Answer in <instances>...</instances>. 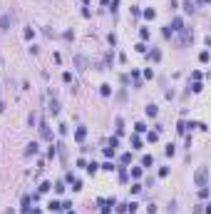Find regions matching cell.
I'll return each instance as SVG.
<instances>
[{"instance_id":"cell-1","label":"cell","mask_w":211,"mask_h":214,"mask_svg":"<svg viewBox=\"0 0 211 214\" xmlns=\"http://www.w3.org/2000/svg\"><path fill=\"white\" fill-rule=\"evenodd\" d=\"M194 184H196V187H206V184H209V167H199V169H196Z\"/></svg>"},{"instance_id":"cell-2","label":"cell","mask_w":211,"mask_h":214,"mask_svg":"<svg viewBox=\"0 0 211 214\" xmlns=\"http://www.w3.org/2000/svg\"><path fill=\"white\" fill-rule=\"evenodd\" d=\"M169 28H172V33H184V30H186V28H184V20H181V18H174Z\"/></svg>"},{"instance_id":"cell-3","label":"cell","mask_w":211,"mask_h":214,"mask_svg":"<svg viewBox=\"0 0 211 214\" xmlns=\"http://www.w3.org/2000/svg\"><path fill=\"white\" fill-rule=\"evenodd\" d=\"M75 65H77V70H87V65H90V60H87L85 55H77V57H75Z\"/></svg>"},{"instance_id":"cell-4","label":"cell","mask_w":211,"mask_h":214,"mask_svg":"<svg viewBox=\"0 0 211 214\" xmlns=\"http://www.w3.org/2000/svg\"><path fill=\"white\" fill-rule=\"evenodd\" d=\"M181 8H184V13H189V15H191V13L196 10V5H194L191 0H184V3H181Z\"/></svg>"},{"instance_id":"cell-5","label":"cell","mask_w":211,"mask_h":214,"mask_svg":"<svg viewBox=\"0 0 211 214\" xmlns=\"http://www.w3.org/2000/svg\"><path fill=\"white\" fill-rule=\"evenodd\" d=\"M40 135H42L45 140H52V132L47 130V122H42V125H40Z\"/></svg>"},{"instance_id":"cell-6","label":"cell","mask_w":211,"mask_h":214,"mask_svg":"<svg viewBox=\"0 0 211 214\" xmlns=\"http://www.w3.org/2000/svg\"><path fill=\"white\" fill-rule=\"evenodd\" d=\"M85 137H87V127H77V132H75V140H77V142H82Z\"/></svg>"},{"instance_id":"cell-7","label":"cell","mask_w":211,"mask_h":214,"mask_svg":"<svg viewBox=\"0 0 211 214\" xmlns=\"http://www.w3.org/2000/svg\"><path fill=\"white\" fill-rule=\"evenodd\" d=\"M100 95H102V97H109V95H112V85H100Z\"/></svg>"},{"instance_id":"cell-8","label":"cell","mask_w":211,"mask_h":214,"mask_svg":"<svg viewBox=\"0 0 211 214\" xmlns=\"http://www.w3.org/2000/svg\"><path fill=\"white\" fill-rule=\"evenodd\" d=\"M142 15H144L147 20H154V18H157V10H154V8H147V10H142Z\"/></svg>"},{"instance_id":"cell-9","label":"cell","mask_w":211,"mask_h":214,"mask_svg":"<svg viewBox=\"0 0 211 214\" xmlns=\"http://www.w3.org/2000/svg\"><path fill=\"white\" fill-rule=\"evenodd\" d=\"M47 209H50V212H60V209H62V202H57V199H52V202L47 204Z\"/></svg>"},{"instance_id":"cell-10","label":"cell","mask_w":211,"mask_h":214,"mask_svg":"<svg viewBox=\"0 0 211 214\" xmlns=\"http://www.w3.org/2000/svg\"><path fill=\"white\" fill-rule=\"evenodd\" d=\"M144 112H147L149 117H157V115H159V107H157V105H147V110H144Z\"/></svg>"},{"instance_id":"cell-11","label":"cell","mask_w":211,"mask_h":214,"mask_svg":"<svg viewBox=\"0 0 211 214\" xmlns=\"http://www.w3.org/2000/svg\"><path fill=\"white\" fill-rule=\"evenodd\" d=\"M149 60H154V62H159V60H162V50H157V47H154V50L149 52Z\"/></svg>"},{"instance_id":"cell-12","label":"cell","mask_w":211,"mask_h":214,"mask_svg":"<svg viewBox=\"0 0 211 214\" xmlns=\"http://www.w3.org/2000/svg\"><path fill=\"white\" fill-rule=\"evenodd\" d=\"M189 90H191V92H201V90H204V85H201L199 80H194V85L189 82Z\"/></svg>"},{"instance_id":"cell-13","label":"cell","mask_w":211,"mask_h":214,"mask_svg":"<svg viewBox=\"0 0 211 214\" xmlns=\"http://www.w3.org/2000/svg\"><path fill=\"white\" fill-rule=\"evenodd\" d=\"M152 164H154V157L152 154H144L142 157V167H152Z\"/></svg>"},{"instance_id":"cell-14","label":"cell","mask_w":211,"mask_h":214,"mask_svg":"<svg viewBox=\"0 0 211 214\" xmlns=\"http://www.w3.org/2000/svg\"><path fill=\"white\" fill-rule=\"evenodd\" d=\"M25 154H37V142H28V147H25Z\"/></svg>"},{"instance_id":"cell-15","label":"cell","mask_w":211,"mask_h":214,"mask_svg":"<svg viewBox=\"0 0 211 214\" xmlns=\"http://www.w3.org/2000/svg\"><path fill=\"white\" fill-rule=\"evenodd\" d=\"M50 112L52 115H60V102L57 100H50Z\"/></svg>"},{"instance_id":"cell-16","label":"cell","mask_w":211,"mask_h":214,"mask_svg":"<svg viewBox=\"0 0 211 214\" xmlns=\"http://www.w3.org/2000/svg\"><path fill=\"white\" fill-rule=\"evenodd\" d=\"M0 28H3V30L10 28V15H3V18H0Z\"/></svg>"},{"instance_id":"cell-17","label":"cell","mask_w":211,"mask_h":214,"mask_svg":"<svg viewBox=\"0 0 211 214\" xmlns=\"http://www.w3.org/2000/svg\"><path fill=\"white\" fill-rule=\"evenodd\" d=\"M23 37H25V40H33V37H35V30H33V28H25V30H23Z\"/></svg>"},{"instance_id":"cell-18","label":"cell","mask_w":211,"mask_h":214,"mask_svg":"<svg viewBox=\"0 0 211 214\" xmlns=\"http://www.w3.org/2000/svg\"><path fill=\"white\" fill-rule=\"evenodd\" d=\"M132 80H134V87L139 90V87H142V80H139V72H137V70H132Z\"/></svg>"},{"instance_id":"cell-19","label":"cell","mask_w":211,"mask_h":214,"mask_svg":"<svg viewBox=\"0 0 211 214\" xmlns=\"http://www.w3.org/2000/svg\"><path fill=\"white\" fill-rule=\"evenodd\" d=\"M85 169H87V172H90V174H95V172H97V169H100V164H97V162H90V164H87V167H85Z\"/></svg>"},{"instance_id":"cell-20","label":"cell","mask_w":211,"mask_h":214,"mask_svg":"<svg viewBox=\"0 0 211 214\" xmlns=\"http://www.w3.org/2000/svg\"><path fill=\"white\" fill-rule=\"evenodd\" d=\"M50 187H52L50 182H42V184L37 187V192H40V194H45V192H50Z\"/></svg>"},{"instance_id":"cell-21","label":"cell","mask_w":211,"mask_h":214,"mask_svg":"<svg viewBox=\"0 0 211 214\" xmlns=\"http://www.w3.org/2000/svg\"><path fill=\"white\" fill-rule=\"evenodd\" d=\"M142 189H144V187H142L139 182H134V184H132V187H129V192H132V194H139Z\"/></svg>"},{"instance_id":"cell-22","label":"cell","mask_w":211,"mask_h":214,"mask_svg":"<svg viewBox=\"0 0 211 214\" xmlns=\"http://www.w3.org/2000/svg\"><path fill=\"white\" fill-rule=\"evenodd\" d=\"M139 35H142V40H149V37H152V30H149V28H142Z\"/></svg>"},{"instance_id":"cell-23","label":"cell","mask_w":211,"mask_h":214,"mask_svg":"<svg viewBox=\"0 0 211 214\" xmlns=\"http://www.w3.org/2000/svg\"><path fill=\"white\" fill-rule=\"evenodd\" d=\"M142 172H144V167H134V169H132V179H139Z\"/></svg>"},{"instance_id":"cell-24","label":"cell","mask_w":211,"mask_h":214,"mask_svg":"<svg viewBox=\"0 0 211 214\" xmlns=\"http://www.w3.org/2000/svg\"><path fill=\"white\" fill-rule=\"evenodd\" d=\"M137 209H139V204H137V202H129V204H127V212H129V214H134Z\"/></svg>"},{"instance_id":"cell-25","label":"cell","mask_w":211,"mask_h":214,"mask_svg":"<svg viewBox=\"0 0 211 214\" xmlns=\"http://www.w3.org/2000/svg\"><path fill=\"white\" fill-rule=\"evenodd\" d=\"M199 62H204V65H206V62H209V50H204V52H201V55H199Z\"/></svg>"},{"instance_id":"cell-26","label":"cell","mask_w":211,"mask_h":214,"mask_svg":"<svg viewBox=\"0 0 211 214\" xmlns=\"http://www.w3.org/2000/svg\"><path fill=\"white\" fill-rule=\"evenodd\" d=\"M82 189V182L80 179H72V192H80Z\"/></svg>"},{"instance_id":"cell-27","label":"cell","mask_w":211,"mask_h":214,"mask_svg":"<svg viewBox=\"0 0 211 214\" xmlns=\"http://www.w3.org/2000/svg\"><path fill=\"white\" fill-rule=\"evenodd\" d=\"M65 189H67V187H65V182H57V184H55V192H57V194H62Z\"/></svg>"},{"instance_id":"cell-28","label":"cell","mask_w":211,"mask_h":214,"mask_svg":"<svg viewBox=\"0 0 211 214\" xmlns=\"http://www.w3.org/2000/svg\"><path fill=\"white\" fill-rule=\"evenodd\" d=\"M199 197L206 199V197H209V187H199Z\"/></svg>"},{"instance_id":"cell-29","label":"cell","mask_w":211,"mask_h":214,"mask_svg":"<svg viewBox=\"0 0 211 214\" xmlns=\"http://www.w3.org/2000/svg\"><path fill=\"white\" fill-rule=\"evenodd\" d=\"M147 140H149V142L154 144L157 140H159V132H149V135H147Z\"/></svg>"},{"instance_id":"cell-30","label":"cell","mask_w":211,"mask_h":214,"mask_svg":"<svg viewBox=\"0 0 211 214\" xmlns=\"http://www.w3.org/2000/svg\"><path fill=\"white\" fill-rule=\"evenodd\" d=\"M164 152H167V157H174L176 147H174V144H167V149H164Z\"/></svg>"},{"instance_id":"cell-31","label":"cell","mask_w":211,"mask_h":214,"mask_svg":"<svg viewBox=\"0 0 211 214\" xmlns=\"http://www.w3.org/2000/svg\"><path fill=\"white\" fill-rule=\"evenodd\" d=\"M62 82H67V85L75 82V80H72V72H62Z\"/></svg>"},{"instance_id":"cell-32","label":"cell","mask_w":211,"mask_h":214,"mask_svg":"<svg viewBox=\"0 0 211 214\" xmlns=\"http://www.w3.org/2000/svg\"><path fill=\"white\" fill-rule=\"evenodd\" d=\"M102 169H105V172H114V169H117V167H114V164H112V162H105V164H102Z\"/></svg>"},{"instance_id":"cell-33","label":"cell","mask_w":211,"mask_h":214,"mask_svg":"<svg viewBox=\"0 0 211 214\" xmlns=\"http://www.w3.org/2000/svg\"><path fill=\"white\" fill-rule=\"evenodd\" d=\"M132 147H134V149H142V140L139 137H132Z\"/></svg>"},{"instance_id":"cell-34","label":"cell","mask_w":211,"mask_h":214,"mask_svg":"<svg viewBox=\"0 0 211 214\" xmlns=\"http://www.w3.org/2000/svg\"><path fill=\"white\" fill-rule=\"evenodd\" d=\"M129 162H132V154L124 152V154H122V164H129Z\"/></svg>"},{"instance_id":"cell-35","label":"cell","mask_w":211,"mask_h":214,"mask_svg":"<svg viewBox=\"0 0 211 214\" xmlns=\"http://www.w3.org/2000/svg\"><path fill=\"white\" fill-rule=\"evenodd\" d=\"M162 35H164V37H167V40H169V37L174 35V33H172V28H169V25H167V28H164V30H162Z\"/></svg>"},{"instance_id":"cell-36","label":"cell","mask_w":211,"mask_h":214,"mask_svg":"<svg viewBox=\"0 0 211 214\" xmlns=\"http://www.w3.org/2000/svg\"><path fill=\"white\" fill-rule=\"evenodd\" d=\"M134 50H137V52H147V45H144V42H137Z\"/></svg>"},{"instance_id":"cell-37","label":"cell","mask_w":211,"mask_h":214,"mask_svg":"<svg viewBox=\"0 0 211 214\" xmlns=\"http://www.w3.org/2000/svg\"><path fill=\"white\" fill-rule=\"evenodd\" d=\"M144 130H147V125H144V122H137V125H134V132H144Z\"/></svg>"},{"instance_id":"cell-38","label":"cell","mask_w":211,"mask_h":214,"mask_svg":"<svg viewBox=\"0 0 211 214\" xmlns=\"http://www.w3.org/2000/svg\"><path fill=\"white\" fill-rule=\"evenodd\" d=\"M117 144H119V137H112V140H109V144H107V147H112V149H117Z\"/></svg>"},{"instance_id":"cell-39","label":"cell","mask_w":211,"mask_h":214,"mask_svg":"<svg viewBox=\"0 0 211 214\" xmlns=\"http://www.w3.org/2000/svg\"><path fill=\"white\" fill-rule=\"evenodd\" d=\"M139 15H142V10L137 8V5H132V18H139Z\"/></svg>"},{"instance_id":"cell-40","label":"cell","mask_w":211,"mask_h":214,"mask_svg":"<svg viewBox=\"0 0 211 214\" xmlns=\"http://www.w3.org/2000/svg\"><path fill=\"white\" fill-rule=\"evenodd\" d=\"M144 77H147V80H154V70H152V67H149V70H144Z\"/></svg>"},{"instance_id":"cell-41","label":"cell","mask_w":211,"mask_h":214,"mask_svg":"<svg viewBox=\"0 0 211 214\" xmlns=\"http://www.w3.org/2000/svg\"><path fill=\"white\" fill-rule=\"evenodd\" d=\"M102 152H105V157H114V149H112V147H105Z\"/></svg>"},{"instance_id":"cell-42","label":"cell","mask_w":211,"mask_h":214,"mask_svg":"<svg viewBox=\"0 0 211 214\" xmlns=\"http://www.w3.org/2000/svg\"><path fill=\"white\" fill-rule=\"evenodd\" d=\"M147 214H157V204H147Z\"/></svg>"},{"instance_id":"cell-43","label":"cell","mask_w":211,"mask_h":214,"mask_svg":"<svg viewBox=\"0 0 211 214\" xmlns=\"http://www.w3.org/2000/svg\"><path fill=\"white\" fill-rule=\"evenodd\" d=\"M67 132H70V127H67V125H60V135H62V137H65V135H67Z\"/></svg>"},{"instance_id":"cell-44","label":"cell","mask_w":211,"mask_h":214,"mask_svg":"<svg viewBox=\"0 0 211 214\" xmlns=\"http://www.w3.org/2000/svg\"><path fill=\"white\" fill-rule=\"evenodd\" d=\"M159 177H169V167H162L159 169Z\"/></svg>"},{"instance_id":"cell-45","label":"cell","mask_w":211,"mask_h":214,"mask_svg":"<svg viewBox=\"0 0 211 214\" xmlns=\"http://www.w3.org/2000/svg\"><path fill=\"white\" fill-rule=\"evenodd\" d=\"M109 5H112V8H109V10H112V13H117V8H119V0H112V3H109Z\"/></svg>"},{"instance_id":"cell-46","label":"cell","mask_w":211,"mask_h":214,"mask_svg":"<svg viewBox=\"0 0 211 214\" xmlns=\"http://www.w3.org/2000/svg\"><path fill=\"white\" fill-rule=\"evenodd\" d=\"M119 179H122V182H127V169H124V167L119 169Z\"/></svg>"},{"instance_id":"cell-47","label":"cell","mask_w":211,"mask_h":214,"mask_svg":"<svg viewBox=\"0 0 211 214\" xmlns=\"http://www.w3.org/2000/svg\"><path fill=\"white\" fill-rule=\"evenodd\" d=\"M62 37H65V40H72V37H75V33H72V30H65V35H62Z\"/></svg>"},{"instance_id":"cell-48","label":"cell","mask_w":211,"mask_h":214,"mask_svg":"<svg viewBox=\"0 0 211 214\" xmlns=\"http://www.w3.org/2000/svg\"><path fill=\"white\" fill-rule=\"evenodd\" d=\"M82 3H85V5H90V0H82Z\"/></svg>"},{"instance_id":"cell-49","label":"cell","mask_w":211,"mask_h":214,"mask_svg":"<svg viewBox=\"0 0 211 214\" xmlns=\"http://www.w3.org/2000/svg\"><path fill=\"white\" fill-rule=\"evenodd\" d=\"M199 3H209V0H199Z\"/></svg>"},{"instance_id":"cell-50","label":"cell","mask_w":211,"mask_h":214,"mask_svg":"<svg viewBox=\"0 0 211 214\" xmlns=\"http://www.w3.org/2000/svg\"><path fill=\"white\" fill-rule=\"evenodd\" d=\"M67 214H75V212H67Z\"/></svg>"}]
</instances>
